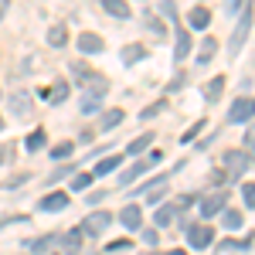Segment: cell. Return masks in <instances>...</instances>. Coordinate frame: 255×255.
I'll return each mask as SVG.
<instances>
[{"label":"cell","instance_id":"cell-21","mask_svg":"<svg viewBox=\"0 0 255 255\" xmlns=\"http://www.w3.org/2000/svg\"><path fill=\"white\" fill-rule=\"evenodd\" d=\"M119 123H123V109H109V113L102 116V126H106V129H113Z\"/></svg>","mask_w":255,"mask_h":255},{"label":"cell","instance_id":"cell-19","mask_svg":"<svg viewBox=\"0 0 255 255\" xmlns=\"http://www.w3.org/2000/svg\"><path fill=\"white\" fill-rule=\"evenodd\" d=\"M10 106H14V113H17V116H27V113H31V99L20 96V92L10 99Z\"/></svg>","mask_w":255,"mask_h":255},{"label":"cell","instance_id":"cell-14","mask_svg":"<svg viewBox=\"0 0 255 255\" xmlns=\"http://www.w3.org/2000/svg\"><path fill=\"white\" fill-rule=\"evenodd\" d=\"M187 51H191V34H187V31H180V34H177L174 58H177V61H184V58H187Z\"/></svg>","mask_w":255,"mask_h":255},{"label":"cell","instance_id":"cell-15","mask_svg":"<svg viewBox=\"0 0 255 255\" xmlns=\"http://www.w3.org/2000/svg\"><path fill=\"white\" fill-rule=\"evenodd\" d=\"M187 20H191V27H197V31H201V27H208V20H211V14H208V7H194Z\"/></svg>","mask_w":255,"mask_h":255},{"label":"cell","instance_id":"cell-4","mask_svg":"<svg viewBox=\"0 0 255 255\" xmlns=\"http://www.w3.org/2000/svg\"><path fill=\"white\" fill-rule=\"evenodd\" d=\"M232 123H249L252 119V96H238L232 102V113H228Z\"/></svg>","mask_w":255,"mask_h":255},{"label":"cell","instance_id":"cell-27","mask_svg":"<svg viewBox=\"0 0 255 255\" xmlns=\"http://www.w3.org/2000/svg\"><path fill=\"white\" fill-rule=\"evenodd\" d=\"M51 242H55L51 235H41V238H34V242H31V252H48V249H51Z\"/></svg>","mask_w":255,"mask_h":255},{"label":"cell","instance_id":"cell-5","mask_svg":"<svg viewBox=\"0 0 255 255\" xmlns=\"http://www.w3.org/2000/svg\"><path fill=\"white\" fill-rule=\"evenodd\" d=\"M225 201H228V194H225V191H211V194L201 201V215H204V218L218 215V211L225 208Z\"/></svg>","mask_w":255,"mask_h":255},{"label":"cell","instance_id":"cell-9","mask_svg":"<svg viewBox=\"0 0 255 255\" xmlns=\"http://www.w3.org/2000/svg\"><path fill=\"white\" fill-rule=\"evenodd\" d=\"M79 48H82V51H89V55H96V51L106 48V41L99 38V34H92V31H85V34H79Z\"/></svg>","mask_w":255,"mask_h":255},{"label":"cell","instance_id":"cell-11","mask_svg":"<svg viewBox=\"0 0 255 255\" xmlns=\"http://www.w3.org/2000/svg\"><path fill=\"white\" fill-rule=\"evenodd\" d=\"M146 170H150V160H136V163H133V167H129L123 177H119V180H123V184H133V180H136L139 174H146Z\"/></svg>","mask_w":255,"mask_h":255},{"label":"cell","instance_id":"cell-31","mask_svg":"<svg viewBox=\"0 0 255 255\" xmlns=\"http://www.w3.org/2000/svg\"><path fill=\"white\" fill-rule=\"evenodd\" d=\"M242 194H245V208H252V204H255V187H252V184H245Z\"/></svg>","mask_w":255,"mask_h":255},{"label":"cell","instance_id":"cell-12","mask_svg":"<svg viewBox=\"0 0 255 255\" xmlns=\"http://www.w3.org/2000/svg\"><path fill=\"white\" fill-rule=\"evenodd\" d=\"M41 208H44V211H65V208H68V197L65 194H48L41 201Z\"/></svg>","mask_w":255,"mask_h":255},{"label":"cell","instance_id":"cell-8","mask_svg":"<svg viewBox=\"0 0 255 255\" xmlns=\"http://www.w3.org/2000/svg\"><path fill=\"white\" fill-rule=\"evenodd\" d=\"M225 163L232 167V174H238V170H245L249 163H252V157H249V150L242 153V150H232V153H225Z\"/></svg>","mask_w":255,"mask_h":255},{"label":"cell","instance_id":"cell-35","mask_svg":"<svg viewBox=\"0 0 255 255\" xmlns=\"http://www.w3.org/2000/svg\"><path fill=\"white\" fill-rule=\"evenodd\" d=\"M167 255H187V252H167Z\"/></svg>","mask_w":255,"mask_h":255},{"label":"cell","instance_id":"cell-3","mask_svg":"<svg viewBox=\"0 0 255 255\" xmlns=\"http://www.w3.org/2000/svg\"><path fill=\"white\" fill-rule=\"evenodd\" d=\"M113 225V215L109 211H96V215L85 218V228H82V235H99V232H106Z\"/></svg>","mask_w":255,"mask_h":255},{"label":"cell","instance_id":"cell-7","mask_svg":"<svg viewBox=\"0 0 255 255\" xmlns=\"http://www.w3.org/2000/svg\"><path fill=\"white\" fill-rule=\"evenodd\" d=\"M119 221H123L126 228H133V232H136L139 221H143V211H139V204H126V208L119 211Z\"/></svg>","mask_w":255,"mask_h":255},{"label":"cell","instance_id":"cell-26","mask_svg":"<svg viewBox=\"0 0 255 255\" xmlns=\"http://www.w3.org/2000/svg\"><path fill=\"white\" fill-rule=\"evenodd\" d=\"M225 92V75H218L215 82H208V99H218Z\"/></svg>","mask_w":255,"mask_h":255},{"label":"cell","instance_id":"cell-17","mask_svg":"<svg viewBox=\"0 0 255 255\" xmlns=\"http://www.w3.org/2000/svg\"><path fill=\"white\" fill-rule=\"evenodd\" d=\"M102 7H106V14H113V17H129V7H126L123 0H106Z\"/></svg>","mask_w":255,"mask_h":255},{"label":"cell","instance_id":"cell-30","mask_svg":"<svg viewBox=\"0 0 255 255\" xmlns=\"http://www.w3.org/2000/svg\"><path fill=\"white\" fill-rule=\"evenodd\" d=\"M72 150H75V143H58V146L51 150V157H68Z\"/></svg>","mask_w":255,"mask_h":255},{"label":"cell","instance_id":"cell-23","mask_svg":"<svg viewBox=\"0 0 255 255\" xmlns=\"http://www.w3.org/2000/svg\"><path fill=\"white\" fill-rule=\"evenodd\" d=\"M215 51H218V41L208 38L204 44H201V58H197V61H211V55H215Z\"/></svg>","mask_w":255,"mask_h":255},{"label":"cell","instance_id":"cell-2","mask_svg":"<svg viewBox=\"0 0 255 255\" xmlns=\"http://www.w3.org/2000/svg\"><path fill=\"white\" fill-rule=\"evenodd\" d=\"M211 238H215V232H211L208 225H187V242H191V249H208Z\"/></svg>","mask_w":255,"mask_h":255},{"label":"cell","instance_id":"cell-32","mask_svg":"<svg viewBox=\"0 0 255 255\" xmlns=\"http://www.w3.org/2000/svg\"><path fill=\"white\" fill-rule=\"evenodd\" d=\"M163 109H167V102H153V106H150V109H146L143 116H146V119H150V116H160Z\"/></svg>","mask_w":255,"mask_h":255},{"label":"cell","instance_id":"cell-18","mask_svg":"<svg viewBox=\"0 0 255 255\" xmlns=\"http://www.w3.org/2000/svg\"><path fill=\"white\" fill-rule=\"evenodd\" d=\"M61 245H65V252H79V249H82V232H79V228L68 232V235L61 238Z\"/></svg>","mask_w":255,"mask_h":255},{"label":"cell","instance_id":"cell-22","mask_svg":"<svg viewBox=\"0 0 255 255\" xmlns=\"http://www.w3.org/2000/svg\"><path fill=\"white\" fill-rule=\"evenodd\" d=\"M116 167H119V157H106V160H102V163L96 167V174H99V177H106V174H113Z\"/></svg>","mask_w":255,"mask_h":255},{"label":"cell","instance_id":"cell-29","mask_svg":"<svg viewBox=\"0 0 255 255\" xmlns=\"http://www.w3.org/2000/svg\"><path fill=\"white\" fill-rule=\"evenodd\" d=\"M89 184H92V174H75V177H72V187H75V191L89 187Z\"/></svg>","mask_w":255,"mask_h":255},{"label":"cell","instance_id":"cell-28","mask_svg":"<svg viewBox=\"0 0 255 255\" xmlns=\"http://www.w3.org/2000/svg\"><path fill=\"white\" fill-rule=\"evenodd\" d=\"M41 146H44V129H34L27 136V150H41Z\"/></svg>","mask_w":255,"mask_h":255},{"label":"cell","instance_id":"cell-34","mask_svg":"<svg viewBox=\"0 0 255 255\" xmlns=\"http://www.w3.org/2000/svg\"><path fill=\"white\" fill-rule=\"evenodd\" d=\"M160 10H163L167 17H174V14H177V7H174V3H160Z\"/></svg>","mask_w":255,"mask_h":255},{"label":"cell","instance_id":"cell-24","mask_svg":"<svg viewBox=\"0 0 255 255\" xmlns=\"http://www.w3.org/2000/svg\"><path fill=\"white\" fill-rule=\"evenodd\" d=\"M150 139H153V133H143V136H136L133 143H129V153H139V150H146V146H150Z\"/></svg>","mask_w":255,"mask_h":255},{"label":"cell","instance_id":"cell-13","mask_svg":"<svg viewBox=\"0 0 255 255\" xmlns=\"http://www.w3.org/2000/svg\"><path fill=\"white\" fill-rule=\"evenodd\" d=\"M48 44H51V48H65V44H68V31H65L61 24H55V27L48 31Z\"/></svg>","mask_w":255,"mask_h":255},{"label":"cell","instance_id":"cell-25","mask_svg":"<svg viewBox=\"0 0 255 255\" xmlns=\"http://www.w3.org/2000/svg\"><path fill=\"white\" fill-rule=\"evenodd\" d=\"M221 225H225V228H242V211H225Z\"/></svg>","mask_w":255,"mask_h":255},{"label":"cell","instance_id":"cell-1","mask_svg":"<svg viewBox=\"0 0 255 255\" xmlns=\"http://www.w3.org/2000/svg\"><path fill=\"white\" fill-rule=\"evenodd\" d=\"M109 89V82L102 79H92V85H89V92L82 96V113L85 116H92V113H99V99H102V92Z\"/></svg>","mask_w":255,"mask_h":255},{"label":"cell","instance_id":"cell-10","mask_svg":"<svg viewBox=\"0 0 255 255\" xmlns=\"http://www.w3.org/2000/svg\"><path fill=\"white\" fill-rule=\"evenodd\" d=\"M44 99H48L51 106H61V102L68 99V85H65V82H55V89H44Z\"/></svg>","mask_w":255,"mask_h":255},{"label":"cell","instance_id":"cell-37","mask_svg":"<svg viewBox=\"0 0 255 255\" xmlns=\"http://www.w3.org/2000/svg\"><path fill=\"white\" fill-rule=\"evenodd\" d=\"M0 163H3V150H0Z\"/></svg>","mask_w":255,"mask_h":255},{"label":"cell","instance_id":"cell-38","mask_svg":"<svg viewBox=\"0 0 255 255\" xmlns=\"http://www.w3.org/2000/svg\"><path fill=\"white\" fill-rule=\"evenodd\" d=\"M0 129H3V119H0Z\"/></svg>","mask_w":255,"mask_h":255},{"label":"cell","instance_id":"cell-33","mask_svg":"<svg viewBox=\"0 0 255 255\" xmlns=\"http://www.w3.org/2000/svg\"><path fill=\"white\" fill-rule=\"evenodd\" d=\"M201 129H204V119H201V123H194V126H191V129L184 133V143H187V139H194L197 133H201Z\"/></svg>","mask_w":255,"mask_h":255},{"label":"cell","instance_id":"cell-20","mask_svg":"<svg viewBox=\"0 0 255 255\" xmlns=\"http://www.w3.org/2000/svg\"><path fill=\"white\" fill-rule=\"evenodd\" d=\"M174 218H177V208H157V225L160 228H167Z\"/></svg>","mask_w":255,"mask_h":255},{"label":"cell","instance_id":"cell-16","mask_svg":"<svg viewBox=\"0 0 255 255\" xmlns=\"http://www.w3.org/2000/svg\"><path fill=\"white\" fill-rule=\"evenodd\" d=\"M143 55H146V48H143V44H126V48H123V61H126V65L139 61Z\"/></svg>","mask_w":255,"mask_h":255},{"label":"cell","instance_id":"cell-36","mask_svg":"<svg viewBox=\"0 0 255 255\" xmlns=\"http://www.w3.org/2000/svg\"><path fill=\"white\" fill-rule=\"evenodd\" d=\"M0 17H3V3H0Z\"/></svg>","mask_w":255,"mask_h":255},{"label":"cell","instance_id":"cell-6","mask_svg":"<svg viewBox=\"0 0 255 255\" xmlns=\"http://www.w3.org/2000/svg\"><path fill=\"white\" fill-rule=\"evenodd\" d=\"M249 27H252V10H245V17H242V24H238V31L232 34V55H235L238 48L245 44V38H249Z\"/></svg>","mask_w":255,"mask_h":255}]
</instances>
